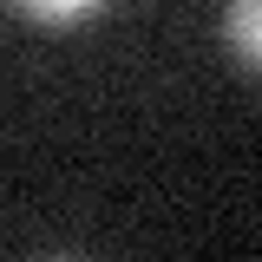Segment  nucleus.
Segmentation results:
<instances>
[{"mask_svg":"<svg viewBox=\"0 0 262 262\" xmlns=\"http://www.w3.org/2000/svg\"><path fill=\"white\" fill-rule=\"evenodd\" d=\"M223 39L243 66L262 72V0H229L223 7Z\"/></svg>","mask_w":262,"mask_h":262,"instance_id":"nucleus-1","label":"nucleus"},{"mask_svg":"<svg viewBox=\"0 0 262 262\" xmlns=\"http://www.w3.org/2000/svg\"><path fill=\"white\" fill-rule=\"evenodd\" d=\"M33 20H46V27H72V20H92L105 0H20Z\"/></svg>","mask_w":262,"mask_h":262,"instance_id":"nucleus-2","label":"nucleus"}]
</instances>
